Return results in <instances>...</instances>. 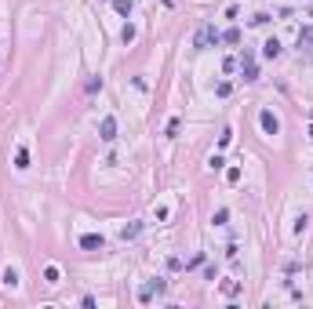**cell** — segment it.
Returning a JSON list of instances; mask_svg holds the SVG:
<instances>
[{
	"label": "cell",
	"mask_w": 313,
	"mask_h": 309,
	"mask_svg": "<svg viewBox=\"0 0 313 309\" xmlns=\"http://www.w3.org/2000/svg\"><path fill=\"white\" fill-rule=\"evenodd\" d=\"M98 138H102V142H113V138H117V117H102V124H98Z\"/></svg>",
	"instance_id": "4"
},
{
	"label": "cell",
	"mask_w": 313,
	"mask_h": 309,
	"mask_svg": "<svg viewBox=\"0 0 313 309\" xmlns=\"http://www.w3.org/2000/svg\"><path fill=\"white\" fill-rule=\"evenodd\" d=\"M80 247L84 251H102L106 240H102V233H84V237H80Z\"/></svg>",
	"instance_id": "5"
},
{
	"label": "cell",
	"mask_w": 313,
	"mask_h": 309,
	"mask_svg": "<svg viewBox=\"0 0 313 309\" xmlns=\"http://www.w3.org/2000/svg\"><path fill=\"white\" fill-rule=\"evenodd\" d=\"M229 142H233V131H229V127H226V131H222V135H219V146H229Z\"/></svg>",
	"instance_id": "18"
},
{
	"label": "cell",
	"mask_w": 313,
	"mask_h": 309,
	"mask_svg": "<svg viewBox=\"0 0 313 309\" xmlns=\"http://www.w3.org/2000/svg\"><path fill=\"white\" fill-rule=\"evenodd\" d=\"M160 291H164V280H150V284H146L142 291H139V298H142V302H150V298H153V295H160Z\"/></svg>",
	"instance_id": "6"
},
{
	"label": "cell",
	"mask_w": 313,
	"mask_h": 309,
	"mask_svg": "<svg viewBox=\"0 0 313 309\" xmlns=\"http://www.w3.org/2000/svg\"><path fill=\"white\" fill-rule=\"evenodd\" d=\"M215 40H219L215 26H200V30H197V36H193V48H197V51H204V48H211Z\"/></svg>",
	"instance_id": "1"
},
{
	"label": "cell",
	"mask_w": 313,
	"mask_h": 309,
	"mask_svg": "<svg viewBox=\"0 0 313 309\" xmlns=\"http://www.w3.org/2000/svg\"><path fill=\"white\" fill-rule=\"evenodd\" d=\"M4 284H7V287H18V273H15V269H11V266H7V269H4Z\"/></svg>",
	"instance_id": "13"
},
{
	"label": "cell",
	"mask_w": 313,
	"mask_h": 309,
	"mask_svg": "<svg viewBox=\"0 0 313 309\" xmlns=\"http://www.w3.org/2000/svg\"><path fill=\"white\" fill-rule=\"evenodd\" d=\"M310 138H313V127H310Z\"/></svg>",
	"instance_id": "20"
},
{
	"label": "cell",
	"mask_w": 313,
	"mask_h": 309,
	"mask_svg": "<svg viewBox=\"0 0 313 309\" xmlns=\"http://www.w3.org/2000/svg\"><path fill=\"white\" fill-rule=\"evenodd\" d=\"M241 73H244V80H259V65H255V55L244 48L241 55Z\"/></svg>",
	"instance_id": "2"
},
{
	"label": "cell",
	"mask_w": 313,
	"mask_h": 309,
	"mask_svg": "<svg viewBox=\"0 0 313 309\" xmlns=\"http://www.w3.org/2000/svg\"><path fill=\"white\" fill-rule=\"evenodd\" d=\"M121 40H124V44H131V40H135V26H124V33H121Z\"/></svg>",
	"instance_id": "17"
},
{
	"label": "cell",
	"mask_w": 313,
	"mask_h": 309,
	"mask_svg": "<svg viewBox=\"0 0 313 309\" xmlns=\"http://www.w3.org/2000/svg\"><path fill=\"white\" fill-rule=\"evenodd\" d=\"M262 55H266V59H277V55H281V40H277V36H270V40L262 44Z\"/></svg>",
	"instance_id": "7"
},
{
	"label": "cell",
	"mask_w": 313,
	"mask_h": 309,
	"mask_svg": "<svg viewBox=\"0 0 313 309\" xmlns=\"http://www.w3.org/2000/svg\"><path fill=\"white\" fill-rule=\"evenodd\" d=\"M113 7H117V15H131L135 0H113Z\"/></svg>",
	"instance_id": "12"
},
{
	"label": "cell",
	"mask_w": 313,
	"mask_h": 309,
	"mask_svg": "<svg viewBox=\"0 0 313 309\" xmlns=\"http://www.w3.org/2000/svg\"><path fill=\"white\" fill-rule=\"evenodd\" d=\"M44 280H48V284H55V280H59V266H48V269H44Z\"/></svg>",
	"instance_id": "15"
},
{
	"label": "cell",
	"mask_w": 313,
	"mask_h": 309,
	"mask_svg": "<svg viewBox=\"0 0 313 309\" xmlns=\"http://www.w3.org/2000/svg\"><path fill=\"white\" fill-rule=\"evenodd\" d=\"M259 124H262L266 135H277V131H281V120L273 117V109H262V113H259Z\"/></svg>",
	"instance_id": "3"
},
{
	"label": "cell",
	"mask_w": 313,
	"mask_h": 309,
	"mask_svg": "<svg viewBox=\"0 0 313 309\" xmlns=\"http://www.w3.org/2000/svg\"><path fill=\"white\" fill-rule=\"evenodd\" d=\"M222 291H226V295H237V291H241V284H237V280H226Z\"/></svg>",
	"instance_id": "16"
},
{
	"label": "cell",
	"mask_w": 313,
	"mask_h": 309,
	"mask_svg": "<svg viewBox=\"0 0 313 309\" xmlns=\"http://www.w3.org/2000/svg\"><path fill=\"white\" fill-rule=\"evenodd\" d=\"M219 40H222V44H241V30H237V26H229V30L219 33Z\"/></svg>",
	"instance_id": "8"
},
{
	"label": "cell",
	"mask_w": 313,
	"mask_h": 309,
	"mask_svg": "<svg viewBox=\"0 0 313 309\" xmlns=\"http://www.w3.org/2000/svg\"><path fill=\"white\" fill-rule=\"evenodd\" d=\"M229 91H233V88H229V84L222 80V84H219V88H215V95H219V98H226V95H229Z\"/></svg>",
	"instance_id": "19"
},
{
	"label": "cell",
	"mask_w": 313,
	"mask_h": 309,
	"mask_svg": "<svg viewBox=\"0 0 313 309\" xmlns=\"http://www.w3.org/2000/svg\"><path fill=\"white\" fill-rule=\"evenodd\" d=\"M310 44H313V26L299 30V48H310Z\"/></svg>",
	"instance_id": "11"
},
{
	"label": "cell",
	"mask_w": 313,
	"mask_h": 309,
	"mask_svg": "<svg viewBox=\"0 0 313 309\" xmlns=\"http://www.w3.org/2000/svg\"><path fill=\"white\" fill-rule=\"evenodd\" d=\"M15 167H18V171H26V167H30V149H26V146H18V153H15Z\"/></svg>",
	"instance_id": "9"
},
{
	"label": "cell",
	"mask_w": 313,
	"mask_h": 309,
	"mask_svg": "<svg viewBox=\"0 0 313 309\" xmlns=\"http://www.w3.org/2000/svg\"><path fill=\"white\" fill-rule=\"evenodd\" d=\"M139 229H142V222H131V226H124V229H121V240H135V237H139Z\"/></svg>",
	"instance_id": "10"
},
{
	"label": "cell",
	"mask_w": 313,
	"mask_h": 309,
	"mask_svg": "<svg viewBox=\"0 0 313 309\" xmlns=\"http://www.w3.org/2000/svg\"><path fill=\"white\" fill-rule=\"evenodd\" d=\"M84 88H88V95H95V91H98V88H102V77H91V80L84 84Z\"/></svg>",
	"instance_id": "14"
}]
</instances>
